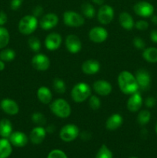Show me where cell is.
Instances as JSON below:
<instances>
[{"mask_svg": "<svg viewBox=\"0 0 157 158\" xmlns=\"http://www.w3.org/2000/svg\"><path fill=\"white\" fill-rule=\"evenodd\" d=\"M119 21L120 26L126 30H132L135 26V22H134L133 18L130 14L126 12H123L119 14Z\"/></svg>", "mask_w": 157, "mask_h": 158, "instance_id": "23", "label": "cell"}, {"mask_svg": "<svg viewBox=\"0 0 157 158\" xmlns=\"http://www.w3.org/2000/svg\"><path fill=\"white\" fill-rule=\"evenodd\" d=\"M92 2L95 3V5H98V6H103L105 0H92Z\"/></svg>", "mask_w": 157, "mask_h": 158, "instance_id": "46", "label": "cell"}, {"mask_svg": "<svg viewBox=\"0 0 157 158\" xmlns=\"http://www.w3.org/2000/svg\"><path fill=\"white\" fill-rule=\"evenodd\" d=\"M46 132L47 133H49V134H52V133H53L54 131H55V126H54V125H49V126L47 127H46Z\"/></svg>", "mask_w": 157, "mask_h": 158, "instance_id": "45", "label": "cell"}, {"mask_svg": "<svg viewBox=\"0 0 157 158\" xmlns=\"http://www.w3.org/2000/svg\"><path fill=\"white\" fill-rule=\"evenodd\" d=\"M143 57L148 63H157V48L149 47L143 49Z\"/></svg>", "mask_w": 157, "mask_h": 158, "instance_id": "26", "label": "cell"}, {"mask_svg": "<svg viewBox=\"0 0 157 158\" xmlns=\"http://www.w3.org/2000/svg\"><path fill=\"white\" fill-rule=\"evenodd\" d=\"M129 158H137V157H129Z\"/></svg>", "mask_w": 157, "mask_h": 158, "instance_id": "50", "label": "cell"}, {"mask_svg": "<svg viewBox=\"0 0 157 158\" xmlns=\"http://www.w3.org/2000/svg\"><path fill=\"white\" fill-rule=\"evenodd\" d=\"M155 104H156V100H155V97H148L145 100V105H146V107L152 108L153 106H155Z\"/></svg>", "mask_w": 157, "mask_h": 158, "instance_id": "40", "label": "cell"}, {"mask_svg": "<svg viewBox=\"0 0 157 158\" xmlns=\"http://www.w3.org/2000/svg\"><path fill=\"white\" fill-rule=\"evenodd\" d=\"M38 26V20L32 15H26L19 20L18 29L20 33L25 35H29L36 30Z\"/></svg>", "mask_w": 157, "mask_h": 158, "instance_id": "4", "label": "cell"}, {"mask_svg": "<svg viewBox=\"0 0 157 158\" xmlns=\"http://www.w3.org/2000/svg\"><path fill=\"white\" fill-rule=\"evenodd\" d=\"M62 42L61 35L58 32H51L45 39V46L49 51H55L60 47Z\"/></svg>", "mask_w": 157, "mask_h": 158, "instance_id": "14", "label": "cell"}, {"mask_svg": "<svg viewBox=\"0 0 157 158\" xmlns=\"http://www.w3.org/2000/svg\"><path fill=\"white\" fill-rule=\"evenodd\" d=\"M8 21V15L3 11H0V26H4Z\"/></svg>", "mask_w": 157, "mask_h": 158, "instance_id": "42", "label": "cell"}, {"mask_svg": "<svg viewBox=\"0 0 157 158\" xmlns=\"http://www.w3.org/2000/svg\"><path fill=\"white\" fill-rule=\"evenodd\" d=\"M46 130L42 126L35 127L31 131L29 134V140L33 144H40L43 142L46 137Z\"/></svg>", "mask_w": 157, "mask_h": 158, "instance_id": "19", "label": "cell"}, {"mask_svg": "<svg viewBox=\"0 0 157 158\" xmlns=\"http://www.w3.org/2000/svg\"><path fill=\"white\" fill-rule=\"evenodd\" d=\"M143 103L142 96L138 91L130 95V97L128 99L127 103H126V106H127L128 110L132 113H135L139 110L140 108L143 106Z\"/></svg>", "mask_w": 157, "mask_h": 158, "instance_id": "18", "label": "cell"}, {"mask_svg": "<svg viewBox=\"0 0 157 158\" xmlns=\"http://www.w3.org/2000/svg\"><path fill=\"white\" fill-rule=\"evenodd\" d=\"M43 8L41 6H37L32 10V15H34L35 17H36L37 19L38 17H41L43 14Z\"/></svg>", "mask_w": 157, "mask_h": 158, "instance_id": "41", "label": "cell"}, {"mask_svg": "<svg viewBox=\"0 0 157 158\" xmlns=\"http://www.w3.org/2000/svg\"><path fill=\"white\" fill-rule=\"evenodd\" d=\"M151 17H152V18H151V21H152V23H153V24L157 25V15H152Z\"/></svg>", "mask_w": 157, "mask_h": 158, "instance_id": "48", "label": "cell"}, {"mask_svg": "<svg viewBox=\"0 0 157 158\" xmlns=\"http://www.w3.org/2000/svg\"><path fill=\"white\" fill-rule=\"evenodd\" d=\"M12 132H13V127L12 122L9 119H2L0 120V137L2 138L9 139Z\"/></svg>", "mask_w": 157, "mask_h": 158, "instance_id": "24", "label": "cell"}, {"mask_svg": "<svg viewBox=\"0 0 157 158\" xmlns=\"http://www.w3.org/2000/svg\"><path fill=\"white\" fill-rule=\"evenodd\" d=\"M151 120V113L148 110H142L137 116V122L141 126L148 124Z\"/></svg>", "mask_w": 157, "mask_h": 158, "instance_id": "30", "label": "cell"}, {"mask_svg": "<svg viewBox=\"0 0 157 158\" xmlns=\"http://www.w3.org/2000/svg\"><path fill=\"white\" fill-rule=\"evenodd\" d=\"M135 80L139 89L146 91L150 88L151 86V76L149 73L145 69H139L135 72Z\"/></svg>", "mask_w": 157, "mask_h": 158, "instance_id": "9", "label": "cell"}, {"mask_svg": "<svg viewBox=\"0 0 157 158\" xmlns=\"http://www.w3.org/2000/svg\"><path fill=\"white\" fill-rule=\"evenodd\" d=\"M47 158H68V157L65 154L64 151L58 149H55L49 152Z\"/></svg>", "mask_w": 157, "mask_h": 158, "instance_id": "36", "label": "cell"}, {"mask_svg": "<svg viewBox=\"0 0 157 158\" xmlns=\"http://www.w3.org/2000/svg\"><path fill=\"white\" fill-rule=\"evenodd\" d=\"M15 52L10 48H4L0 51V60L5 63H9L15 58Z\"/></svg>", "mask_w": 157, "mask_h": 158, "instance_id": "27", "label": "cell"}, {"mask_svg": "<svg viewBox=\"0 0 157 158\" xmlns=\"http://www.w3.org/2000/svg\"><path fill=\"white\" fill-rule=\"evenodd\" d=\"M12 145L7 138H0V158H8L12 154Z\"/></svg>", "mask_w": 157, "mask_h": 158, "instance_id": "25", "label": "cell"}, {"mask_svg": "<svg viewBox=\"0 0 157 158\" xmlns=\"http://www.w3.org/2000/svg\"><path fill=\"white\" fill-rule=\"evenodd\" d=\"M123 123V117L119 114H113L106 120V128L108 131H115Z\"/></svg>", "mask_w": 157, "mask_h": 158, "instance_id": "21", "label": "cell"}, {"mask_svg": "<svg viewBox=\"0 0 157 158\" xmlns=\"http://www.w3.org/2000/svg\"><path fill=\"white\" fill-rule=\"evenodd\" d=\"M100 70V63L98 60H87L82 64V71L86 75H95Z\"/></svg>", "mask_w": 157, "mask_h": 158, "instance_id": "20", "label": "cell"}, {"mask_svg": "<svg viewBox=\"0 0 157 158\" xmlns=\"http://www.w3.org/2000/svg\"><path fill=\"white\" fill-rule=\"evenodd\" d=\"M28 45L33 52H38L41 49V41L35 36H30L28 40Z\"/></svg>", "mask_w": 157, "mask_h": 158, "instance_id": "34", "label": "cell"}, {"mask_svg": "<svg viewBox=\"0 0 157 158\" xmlns=\"http://www.w3.org/2000/svg\"><path fill=\"white\" fill-rule=\"evenodd\" d=\"M117 81L120 90L126 95H132L139 89L135 76L129 71L123 70L120 72Z\"/></svg>", "mask_w": 157, "mask_h": 158, "instance_id": "1", "label": "cell"}, {"mask_svg": "<svg viewBox=\"0 0 157 158\" xmlns=\"http://www.w3.org/2000/svg\"><path fill=\"white\" fill-rule=\"evenodd\" d=\"M89 105L92 110H97L101 106V100L97 96L91 95L89 98Z\"/></svg>", "mask_w": 157, "mask_h": 158, "instance_id": "35", "label": "cell"}, {"mask_svg": "<svg viewBox=\"0 0 157 158\" xmlns=\"http://www.w3.org/2000/svg\"><path fill=\"white\" fill-rule=\"evenodd\" d=\"M10 41V34L9 30L4 26H0V49L7 47Z\"/></svg>", "mask_w": 157, "mask_h": 158, "instance_id": "29", "label": "cell"}, {"mask_svg": "<svg viewBox=\"0 0 157 158\" xmlns=\"http://www.w3.org/2000/svg\"><path fill=\"white\" fill-rule=\"evenodd\" d=\"M65 46L70 53L75 54L82 49V43L80 39L75 34H69L65 40Z\"/></svg>", "mask_w": 157, "mask_h": 158, "instance_id": "13", "label": "cell"}, {"mask_svg": "<svg viewBox=\"0 0 157 158\" xmlns=\"http://www.w3.org/2000/svg\"><path fill=\"white\" fill-rule=\"evenodd\" d=\"M9 140L15 148H23L29 142V137L22 131H14L9 137Z\"/></svg>", "mask_w": 157, "mask_h": 158, "instance_id": "17", "label": "cell"}, {"mask_svg": "<svg viewBox=\"0 0 157 158\" xmlns=\"http://www.w3.org/2000/svg\"><path fill=\"white\" fill-rule=\"evenodd\" d=\"M62 19L64 24L69 27H80L85 23L84 16L74 11H66Z\"/></svg>", "mask_w": 157, "mask_h": 158, "instance_id": "6", "label": "cell"}, {"mask_svg": "<svg viewBox=\"0 0 157 158\" xmlns=\"http://www.w3.org/2000/svg\"><path fill=\"white\" fill-rule=\"evenodd\" d=\"M50 110L54 115L61 119L68 118L72 114V109L69 103L62 98L53 100L49 105Z\"/></svg>", "mask_w": 157, "mask_h": 158, "instance_id": "2", "label": "cell"}, {"mask_svg": "<svg viewBox=\"0 0 157 158\" xmlns=\"http://www.w3.org/2000/svg\"><path fill=\"white\" fill-rule=\"evenodd\" d=\"M5 68H6V63L0 60V71L4 70Z\"/></svg>", "mask_w": 157, "mask_h": 158, "instance_id": "47", "label": "cell"}, {"mask_svg": "<svg viewBox=\"0 0 157 158\" xmlns=\"http://www.w3.org/2000/svg\"><path fill=\"white\" fill-rule=\"evenodd\" d=\"M133 11L137 15L143 18H148L153 15L154 7L151 3L146 1H140L133 6Z\"/></svg>", "mask_w": 157, "mask_h": 158, "instance_id": "8", "label": "cell"}, {"mask_svg": "<svg viewBox=\"0 0 157 158\" xmlns=\"http://www.w3.org/2000/svg\"><path fill=\"white\" fill-rule=\"evenodd\" d=\"M92 94V89L88 83L80 82L76 83L71 90V97L75 103H83L89 98Z\"/></svg>", "mask_w": 157, "mask_h": 158, "instance_id": "3", "label": "cell"}, {"mask_svg": "<svg viewBox=\"0 0 157 158\" xmlns=\"http://www.w3.org/2000/svg\"><path fill=\"white\" fill-rule=\"evenodd\" d=\"M92 88L98 95L102 97L109 95L112 91V84L105 80H95L92 84Z\"/></svg>", "mask_w": 157, "mask_h": 158, "instance_id": "16", "label": "cell"}, {"mask_svg": "<svg viewBox=\"0 0 157 158\" xmlns=\"http://www.w3.org/2000/svg\"><path fill=\"white\" fill-rule=\"evenodd\" d=\"M132 43H133L134 46L137 49H139V50H143V49H146V43H145L144 40H143L140 37H135L132 40Z\"/></svg>", "mask_w": 157, "mask_h": 158, "instance_id": "37", "label": "cell"}, {"mask_svg": "<svg viewBox=\"0 0 157 158\" xmlns=\"http://www.w3.org/2000/svg\"><path fill=\"white\" fill-rule=\"evenodd\" d=\"M23 2V0H11L10 2V8L12 10L16 11L21 7L22 4Z\"/></svg>", "mask_w": 157, "mask_h": 158, "instance_id": "39", "label": "cell"}, {"mask_svg": "<svg viewBox=\"0 0 157 158\" xmlns=\"http://www.w3.org/2000/svg\"><path fill=\"white\" fill-rule=\"evenodd\" d=\"M0 107L5 114L10 116L16 115L19 112V106L17 102L9 98L2 99L0 102Z\"/></svg>", "mask_w": 157, "mask_h": 158, "instance_id": "15", "label": "cell"}, {"mask_svg": "<svg viewBox=\"0 0 157 158\" xmlns=\"http://www.w3.org/2000/svg\"><path fill=\"white\" fill-rule=\"evenodd\" d=\"M58 23V17L55 13L49 12L42 15L38 22V25L43 30H50L57 26Z\"/></svg>", "mask_w": 157, "mask_h": 158, "instance_id": "12", "label": "cell"}, {"mask_svg": "<svg viewBox=\"0 0 157 158\" xmlns=\"http://www.w3.org/2000/svg\"><path fill=\"white\" fill-rule=\"evenodd\" d=\"M135 27L139 31H145L149 28V23L146 20H138L135 23Z\"/></svg>", "mask_w": 157, "mask_h": 158, "instance_id": "38", "label": "cell"}, {"mask_svg": "<svg viewBox=\"0 0 157 158\" xmlns=\"http://www.w3.org/2000/svg\"><path fill=\"white\" fill-rule=\"evenodd\" d=\"M114 9L109 5H103L97 13V19L102 25H108L114 18Z\"/></svg>", "mask_w": 157, "mask_h": 158, "instance_id": "7", "label": "cell"}, {"mask_svg": "<svg viewBox=\"0 0 157 158\" xmlns=\"http://www.w3.org/2000/svg\"><path fill=\"white\" fill-rule=\"evenodd\" d=\"M31 120H32V123L36 124L37 126H42L45 125L46 123V118L43 114L40 112H35L32 114L31 117Z\"/></svg>", "mask_w": 157, "mask_h": 158, "instance_id": "32", "label": "cell"}, {"mask_svg": "<svg viewBox=\"0 0 157 158\" xmlns=\"http://www.w3.org/2000/svg\"><path fill=\"white\" fill-rule=\"evenodd\" d=\"M113 155L111 150L106 146V144H103L99 149L95 158H112Z\"/></svg>", "mask_w": 157, "mask_h": 158, "instance_id": "33", "label": "cell"}, {"mask_svg": "<svg viewBox=\"0 0 157 158\" xmlns=\"http://www.w3.org/2000/svg\"><path fill=\"white\" fill-rule=\"evenodd\" d=\"M81 11L83 15L87 19H93L95 16V9L91 3L85 2L82 5Z\"/></svg>", "mask_w": 157, "mask_h": 158, "instance_id": "28", "label": "cell"}, {"mask_svg": "<svg viewBox=\"0 0 157 158\" xmlns=\"http://www.w3.org/2000/svg\"><path fill=\"white\" fill-rule=\"evenodd\" d=\"M79 135V129L78 126L72 123L66 124L59 131V137L64 142H72L75 140Z\"/></svg>", "mask_w": 157, "mask_h": 158, "instance_id": "5", "label": "cell"}, {"mask_svg": "<svg viewBox=\"0 0 157 158\" xmlns=\"http://www.w3.org/2000/svg\"><path fill=\"white\" fill-rule=\"evenodd\" d=\"M155 133H156V134H157V123L155 126Z\"/></svg>", "mask_w": 157, "mask_h": 158, "instance_id": "49", "label": "cell"}, {"mask_svg": "<svg viewBox=\"0 0 157 158\" xmlns=\"http://www.w3.org/2000/svg\"><path fill=\"white\" fill-rule=\"evenodd\" d=\"M150 39L154 43H157V30L151 31Z\"/></svg>", "mask_w": 157, "mask_h": 158, "instance_id": "43", "label": "cell"}, {"mask_svg": "<svg viewBox=\"0 0 157 158\" xmlns=\"http://www.w3.org/2000/svg\"><path fill=\"white\" fill-rule=\"evenodd\" d=\"M91 137V135L88 132H83V134H81V138L84 140H89Z\"/></svg>", "mask_w": 157, "mask_h": 158, "instance_id": "44", "label": "cell"}, {"mask_svg": "<svg viewBox=\"0 0 157 158\" xmlns=\"http://www.w3.org/2000/svg\"><path fill=\"white\" fill-rule=\"evenodd\" d=\"M32 65L38 71H46L50 66V60L43 53H38L32 59Z\"/></svg>", "mask_w": 157, "mask_h": 158, "instance_id": "11", "label": "cell"}, {"mask_svg": "<svg viewBox=\"0 0 157 158\" xmlns=\"http://www.w3.org/2000/svg\"><path fill=\"white\" fill-rule=\"evenodd\" d=\"M36 95L38 100L45 105L50 104L52 101V93L47 86H40L37 90Z\"/></svg>", "mask_w": 157, "mask_h": 158, "instance_id": "22", "label": "cell"}, {"mask_svg": "<svg viewBox=\"0 0 157 158\" xmlns=\"http://www.w3.org/2000/svg\"><path fill=\"white\" fill-rule=\"evenodd\" d=\"M52 88L57 94H63L66 93V85L62 79L55 78L52 81Z\"/></svg>", "mask_w": 157, "mask_h": 158, "instance_id": "31", "label": "cell"}, {"mask_svg": "<svg viewBox=\"0 0 157 158\" xmlns=\"http://www.w3.org/2000/svg\"><path fill=\"white\" fill-rule=\"evenodd\" d=\"M109 36V32L102 26H95L89 32V38L92 43H102L106 41Z\"/></svg>", "mask_w": 157, "mask_h": 158, "instance_id": "10", "label": "cell"}]
</instances>
